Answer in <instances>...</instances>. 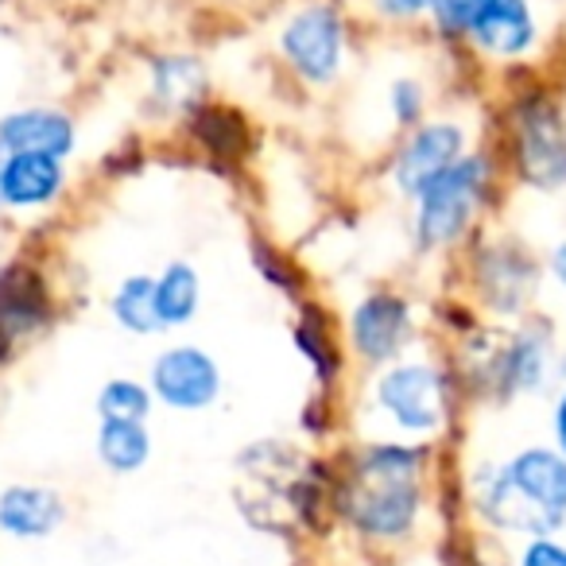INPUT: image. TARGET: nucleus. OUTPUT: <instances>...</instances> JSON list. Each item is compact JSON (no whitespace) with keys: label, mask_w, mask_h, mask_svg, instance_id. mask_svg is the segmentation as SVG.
Returning a JSON list of instances; mask_svg holds the SVG:
<instances>
[{"label":"nucleus","mask_w":566,"mask_h":566,"mask_svg":"<svg viewBox=\"0 0 566 566\" xmlns=\"http://www.w3.org/2000/svg\"><path fill=\"white\" fill-rule=\"evenodd\" d=\"M470 512L485 532L539 539L566 532V458L551 442H524L501 458H481L465 473Z\"/></svg>","instance_id":"nucleus-3"},{"label":"nucleus","mask_w":566,"mask_h":566,"mask_svg":"<svg viewBox=\"0 0 566 566\" xmlns=\"http://www.w3.org/2000/svg\"><path fill=\"white\" fill-rule=\"evenodd\" d=\"M434 109H439V90H434L431 74L419 71V66H403V71H392L380 82V117L388 120L392 140L416 128L419 120H427Z\"/></svg>","instance_id":"nucleus-19"},{"label":"nucleus","mask_w":566,"mask_h":566,"mask_svg":"<svg viewBox=\"0 0 566 566\" xmlns=\"http://www.w3.org/2000/svg\"><path fill=\"white\" fill-rule=\"evenodd\" d=\"M543 275L547 287L566 303V229L558 237H551V244L543 249Z\"/></svg>","instance_id":"nucleus-27"},{"label":"nucleus","mask_w":566,"mask_h":566,"mask_svg":"<svg viewBox=\"0 0 566 566\" xmlns=\"http://www.w3.org/2000/svg\"><path fill=\"white\" fill-rule=\"evenodd\" d=\"M512 566H566V539L558 535H539V539H524L516 547Z\"/></svg>","instance_id":"nucleus-26"},{"label":"nucleus","mask_w":566,"mask_h":566,"mask_svg":"<svg viewBox=\"0 0 566 566\" xmlns=\"http://www.w3.org/2000/svg\"><path fill=\"white\" fill-rule=\"evenodd\" d=\"M156 411V396H151L148 380L144 377H117L102 380L94 396V416L97 419H125V423H148Z\"/></svg>","instance_id":"nucleus-23"},{"label":"nucleus","mask_w":566,"mask_h":566,"mask_svg":"<svg viewBox=\"0 0 566 566\" xmlns=\"http://www.w3.org/2000/svg\"><path fill=\"white\" fill-rule=\"evenodd\" d=\"M439 447L396 439H357L331 462V512L369 547L411 543L434 501Z\"/></svg>","instance_id":"nucleus-1"},{"label":"nucleus","mask_w":566,"mask_h":566,"mask_svg":"<svg viewBox=\"0 0 566 566\" xmlns=\"http://www.w3.org/2000/svg\"><path fill=\"white\" fill-rule=\"evenodd\" d=\"M82 148V120L55 102H24L0 113V159L4 156H55L71 164Z\"/></svg>","instance_id":"nucleus-15"},{"label":"nucleus","mask_w":566,"mask_h":566,"mask_svg":"<svg viewBox=\"0 0 566 566\" xmlns=\"http://www.w3.org/2000/svg\"><path fill=\"white\" fill-rule=\"evenodd\" d=\"M338 331L349 369L365 377L423 346L427 311L400 283H369L338 311Z\"/></svg>","instance_id":"nucleus-9"},{"label":"nucleus","mask_w":566,"mask_h":566,"mask_svg":"<svg viewBox=\"0 0 566 566\" xmlns=\"http://www.w3.org/2000/svg\"><path fill=\"white\" fill-rule=\"evenodd\" d=\"M547 434H551V447L566 458V385H558L551 392V408H547Z\"/></svg>","instance_id":"nucleus-28"},{"label":"nucleus","mask_w":566,"mask_h":566,"mask_svg":"<svg viewBox=\"0 0 566 566\" xmlns=\"http://www.w3.org/2000/svg\"><path fill=\"white\" fill-rule=\"evenodd\" d=\"M292 342L295 354L311 365V377H315V396H338L342 385L349 377V357L342 346V331H338V315L307 300L295 303V318H292Z\"/></svg>","instance_id":"nucleus-17"},{"label":"nucleus","mask_w":566,"mask_h":566,"mask_svg":"<svg viewBox=\"0 0 566 566\" xmlns=\"http://www.w3.org/2000/svg\"><path fill=\"white\" fill-rule=\"evenodd\" d=\"M182 133L195 140V148L202 156L213 159H237L249 151V125H244V117L233 105L213 102V97L182 120Z\"/></svg>","instance_id":"nucleus-21"},{"label":"nucleus","mask_w":566,"mask_h":566,"mask_svg":"<svg viewBox=\"0 0 566 566\" xmlns=\"http://www.w3.org/2000/svg\"><path fill=\"white\" fill-rule=\"evenodd\" d=\"M566 385V342L558 346V357H555V388Z\"/></svg>","instance_id":"nucleus-29"},{"label":"nucleus","mask_w":566,"mask_h":566,"mask_svg":"<svg viewBox=\"0 0 566 566\" xmlns=\"http://www.w3.org/2000/svg\"><path fill=\"white\" fill-rule=\"evenodd\" d=\"M264 4H272V9H275V4H280V0H264Z\"/></svg>","instance_id":"nucleus-31"},{"label":"nucleus","mask_w":566,"mask_h":566,"mask_svg":"<svg viewBox=\"0 0 566 566\" xmlns=\"http://www.w3.org/2000/svg\"><path fill=\"white\" fill-rule=\"evenodd\" d=\"M338 4H346V9H361L365 0H338Z\"/></svg>","instance_id":"nucleus-30"},{"label":"nucleus","mask_w":566,"mask_h":566,"mask_svg":"<svg viewBox=\"0 0 566 566\" xmlns=\"http://www.w3.org/2000/svg\"><path fill=\"white\" fill-rule=\"evenodd\" d=\"M423 35L439 55L512 78L547 51V0H434Z\"/></svg>","instance_id":"nucleus-4"},{"label":"nucleus","mask_w":566,"mask_h":566,"mask_svg":"<svg viewBox=\"0 0 566 566\" xmlns=\"http://www.w3.org/2000/svg\"><path fill=\"white\" fill-rule=\"evenodd\" d=\"M210 66L198 51H156L144 59V109L164 125H179L210 102Z\"/></svg>","instance_id":"nucleus-13"},{"label":"nucleus","mask_w":566,"mask_h":566,"mask_svg":"<svg viewBox=\"0 0 566 566\" xmlns=\"http://www.w3.org/2000/svg\"><path fill=\"white\" fill-rule=\"evenodd\" d=\"M144 380L156 396V408L175 411V416H202V411L218 408L226 396V369H221L218 354L190 338L159 346Z\"/></svg>","instance_id":"nucleus-11"},{"label":"nucleus","mask_w":566,"mask_h":566,"mask_svg":"<svg viewBox=\"0 0 566 566\" xmlns=\"http://www.w3.org/2000/svg\"><path fill=\"white\" fill-rule=\"evenodd\" d=\"M105 315L128 338H159L164 326L156 315V287H151V272H128L113 283L109 300H105Z\"/></svg>","instance_id":"nucleus-22"},{"label":"nucleus","mask_w":566,"mask_h":566,"mask_svg":"<svg viewBox=\"0 0 566 566\" xmlns=\"http://www.w3.org/2000/svg\"><path fill=\"white\" fill-rule=\"evenodd\" d=\"M71 524V501L51 481H9L0 489V535L12 543H48Z\"/></svg>","instance_id":"nucleus-16"},{"label":"nucleus","mask_w":566,"mask_h":566,"mask_svg":"<svg viewBox=\"0 0 566 566\" xmlns=\"http://www.w3.org/2000/svg\"><path fill=\"white\" fill-rule=\"evenodd\" d=\"M465 388L450 354L434 342L403 354L400 361L357 377L349 403L357 439H396L439 447L462 411Z\"/></svg>","instance_id":"nucleus-2"},{"label":"nucleus","mask_w":566,"mask_h":566,"mask_svg":"<svg viewBox=\"0 0 566 566\" xmlns=\"http://www.w3.org/2000/svg\"><path fill=\"white\" fill-rule=\"evenodd\" d=\"M151 287H156V315L164 334H179L198 323L206 303V280L202 268L187 256H171L151 272Z\"/></svg>","instance_id":"nucleus-18"},{"label":"nucleus","mask_w":566,"mask_h":566,"mask_svg":"<svg viewBox=\"0 0 566 566\" xmlns=\"http://www.w3.org/2000/svg\"><path fill=\"white\" fill-rule=\"evenodd\" d=\"M74 171L55 156H4L0 159V218L40 221L71 198Z\"/></svg>","instance_id":"nucleus-14"},{"label":"nucleus","mask_w":566,"mask_h":566,"mask_svg":"<svg viewBox=\"0 0 566 566\" xmlns=\"http://www.w3.org/2000/svg\"><path fill=\"white\" fill-rule=\"evenodd\" d=\"M156 454V434L151 423H125V419H97L94 431V458L113 478H133L148 470Z\"/></svg>","instance_id":"nucleus-20"},{"label":"nucleus","mask_w":566,"mask_h":566,"mask_svg":"<svg viewBox=\"0 0 566 566\" xmlns=\"http://www.w3.org/2000/svg\"><path fill=\"white\" fill-rule=\"evenodd\" d=\"M434 0H365L361 20L369 32L388 35H423L427 20H431Z\"/></svg>","instance_id":"nucleus-24"},{"label":"nucleus","mask_w":566,"mask_h":566,"mask_svg":"<svg viewBox=\"0 0 566 566\" xmlns=\"http://www.w3.org/2000/svg\"><path fill=\"white\" fill-rule=\"evenodd\" d=\"M4 4H12V0H0V9H4Z\"/></svg>","instance_id":"nucleus-32"},{"label":"nucleus","mask_w":566,"mask_h":566,"mask_svg":"<svg viewBox=\"0 0 566 566\" xmlns=\"http://www.w3.org/2000/svg\"><path fill=\"white\" fill-rule=\"evenodd\" d=\"M365 20L338 0H280L268 24V51L300 94L326 97L349 78Z\"/></svg>","instance_id":"nucleus-7"},{"label":"nucleus","mask_w":566,"mask_h":566,"mask_svg":"<svg viewBox=\"0 0 566 566\" xmlns=\"http://www.w3.org/2000/svg\"><path fill=\"white\" fill-rule=\"evenodd\" d=\"M520 78L524 86L504 90L496 102V120L485 125V140L501 159L509 190L555 198L566 190V97L532 78V71Z\"/></svg>","instance_id":"nucleus-6"},{"label":"nucleus","mask_w":566,"mask_h":566,"mask_svg":"<svg viewBox=\"0 0 566 566\" xmlns=\"http://www.w3.org/2000/svg\"><path fill=\"white\" fill-rule=\"evenodd\" d=\"M481 140H485V125L473 120L470 109H447V105H439L416 128L388 140L385 159H380V190L396 206H408L434 175L454 167Z\"/></svg>","instance_id":"nucleus-10"},{"label":"nucleus","mask_w":566,"mask_h":566,"mask_svg":"<svg viewBox=\"0 0 566 566\" xmlns=\"http://www.w3.org/2000/svg\"><path fill=\"white\" fill-rule=\"evenodd\" d=\"M462 283L458 300L489 326H516L524 318L539 315L543 295H547V275H543V252L527 244L516 229L489 221L454 260Z\"/></svg>","instance_id":"nucleus-8"},{"label":"nucleus","mask_w":566,"mask_h":566,"mask_svg":"<svg viewBox=\"0 0 566 566\" xmlns=\"http://www.w3.org/2000/svg\"><path fill=\"white\" fill-rule=\"evenodd\" d=\"M504 195H509L504 167L493 144L481 140L403 206L411 252L431 264H450L489 221H496Z\"/></svg>","instance_id":"nucleus-5"},{"label":"nucleus","mask_w":566,"mask_h":566,"mask_svg":"<svg viewBox=\"0 0 566 566\" xmlns=\"http://www.w3.org/2000/svg\"><path fill=\"white\" fill-rule=\"evenodd\" d=\"M249 256H256L260 275H264V280L272 283V287H275V292H280V295H287V300H292V303L307 300V292H303V287H307V283H303V275L295 272L292 260L283 256V252L275 249V244L256 241V244H252V249H249Z\"/></svg>","instance_id":"nucleus-25"},{"label":"nucleus","mask_w":566,"mask_h":566,"mask_svg":"<svg viewBox=\"0 0 566 566\" xmlns=\"http://www.w3.org/2000/svg\"><path fill=\"white\" fill-rule=\"evenodd\" d=\"M59 318V292L35 256H17L0 268V369L17 361Z\"/></svg>","instance_id":"nucleus-12"}]
</instances>
